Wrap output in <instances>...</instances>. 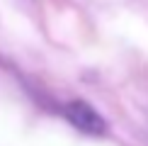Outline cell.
I'll return each mask as SVG.
<instances>
[{
    "mask_svg": "<svg viewBox=\"0 0 148 146\" xmlns=\"http://www.w3.org/2000/svg\"><path fill=\"white\" fill-rule=\"evenodd\" d=\"M61 114L66 117L68 124H73L78 132L90 134V136H104L107 134V122L92 105L85 100H71L61 107Z\"/></svg>",
    "mask_w": 148,
    "mask_h": 146,
    "instance_id": "cell-1",
    "label": "cell"
}]
</instances>
